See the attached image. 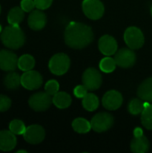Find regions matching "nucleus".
I'll use <instances>...</instances> for the list:
<instances>
[{
    "mask_svg": "<svg viewBox=\"0 0 152 153\" xmlns=\"http://www.w3.org/2000/svg\"><path fill=\"white\" fill-rule=\"evenodd\" d=\"M9 130L12 133H13L15 135H21V134H24V132L26 130V126H25L24 123L22 120L14 119V120L10 122Z\"/></svg>",
    "mask_w": 152,
    "mask_h": 153,
    "instance_id": "nucleus-28",
    "label": "nucleus"
},
{
    "mask_svg": "<svg viewBox=\"0 0 152 153\" xmlns=\"http://www.w3.org/2000/svg\"><path fill=\"white\" fill-rule=\"evenodd\" d=\"M73 129L78 134H87L91 129L90 122L83 117H77L72 123Z\"/></svg>",
    "mask_w": 152,
    "mask_h": 153,
    "instance_id": "nucleus-24",
    "label": "nucleus"
},
{
    "mask_svg": "<svg viewBox=\"0 0 152 153\" xmlns=\"http://www.w3.org/2000/svg\"><path fill=\"white\" fill-rule=\"evenodd\" d=\"M116 63L122 68L133 67L136 62V54L132 48H122L116 52Z\"/></svg>",
    "mask_w": 152,
    "mask_h": 153,
    "instance_id": "nucleus-10",
    "label": "nucleus"
},
{
    "mask_svg": "<svg viewBox=\"0 0 152 153\" xmlns=\"http://www.w3.org/2000/svg\"><path fill=\"white\" fill-rule=\"evenodd\" d=\"M82 11L91 20L100 19L105 12V7L100 0H83Z\"/></svg>",
    "mask_w": 152,
    "mask_h": 153,
    "instance_id": "nucleus-7",
    "label": "nucleus"
},
{
    "mask_svg": "<svg viewBox=\"0 0 152 153\" xmlns=\"http://www.w3.org/2000/svg\"><path fill=\"white\" fill-rule=\"evenodd\" d=\"M116 63L115 58H112L110 56H106L103 59H101L100 63H99V68L102 72L109 74L115 71L116 67Z\"/></svg>",
    "mask_w": 152,
    "mask_h": 153,
    "instance_id": "nucleus-26",
    "label": "nucleus"
},
{
    "mask_svg": "<svg viewBox=\"0 0 152 153\" xmlns=\"http://www.w3.org/2000/svg\"><path fill=\"white\" fill-rule=\"evenodd\" d=\"M0 13H1V6H0Z\"/></svg>",
    "mask_w": 152,
    "mask_h": 153,
    "instance_id": "nucleus-38",
    "label": "nucleus"
},
{
    "mask_svg": "<svg viewBox=\"0 0 152 153\" xmlns=\"http://www.w3.org/2000/svg\"><path fill=\"white\" fill-rule=\"evenodd\" d=\"M24 140L30 144H38L43 142L45 139V130L39 125H31L26 127L24 134H22Z\"/></svg>",
    "mask_w": 152,
    "mask_h": 153,
    "instance_id": "nucleus-11",
    "label": "nucleus"
},
{
    "mask_svg": "<svg viewBox=\"0 0 152 153\" xmlns=\"http://www.w3.org/2000/svg\"><path fill=\"white\" fill-rule=\"evenodd\" d=\"M16 143L17 140L13 133L10 130L0 131V151L10 152L15 148Z\"/></svg>",
    "mask_w": 152,
    "mask_h": 153,
    "instance_id": "nucleus-16",
    "label": "nucleus"
},
{
    "mask_svg": "<svg viewBox=\"0 0 152 153\" xmlns=\"http://www.w3.org/2000/svg\"><path fill=\"white\" fill-rule=\"evenodd\" d=\"M122 103L123 96L116 90L108 91L102 98V105L108 110H116L121 107Z\"/></svg>",
    "mask_w": 152,
    "mask_h": 153,
    "instance_id": "nucleus-12",
    "label": "nucleus"
},
{
    "mask_svg": "<svg viewBox=\"0 0 152 153\" xmlns=\"http://www.w3.org/2000/svg\"><path fill=\"white\" fill-rule=\"evenodd\" d=\"M137 95L143 101L152 102V77L143 81L137 90Z\"/></svg>",
    "mask_w": 152,
    "mask_h": 153,
    "instance_id": "nucleus-18",
    "label": "nucleus"
},
{
    "mask_svg": "<svg viewBox=\"0 0 152 153\" xmlns=\"http://www.w3.org/2000/svg\"><path fill=\"white\" fill-rule=\"evenodd\" d=\"M130 146L133 152L146 153L150 150V142L144 134L139 137L133 136Z\"/></svg>",
    "mask_w": 152,
    "mask_h": 153,
    "instance_id": "nucleus-17",
    "label": "nucleus"
},
{
    "mask_svg": "<svg viewBox=\"0 0 152 153\" xmlns=\"http://www.w3.org/2000/svg\"><path fill=\"white\" fill-rule=\"evenodd\" d=\"M12 105V100L9 97L0 94V112L7 111Z\"/></svg>",
    "mask_w": 152,
    "mask_h": 153,
    "instance_id": "nucleus-30",
    "label": "nucleus"
},
{
    "mask_svg": "<svg viewBox=\"0 0 152 153\" xmlns=\"http://www.w3.org/2000/svg\"><path fill=\"white\" fill-rule=\"evenodd\" d=\"M143 108H144V102L140 98L132 100L128 105V111L134 116L142 114Z\"/></svg>",
    "mask_w": 152,
    "mask_h": 153,
    "instance_id": "nucleus-27",
    "label": "nucleus"
},
{
    "mask_svg": "<svg viewBox=\"0 0 152 153\" xmlns=\"http://www.w3.org/2000/svg\"><path fill=\"white\" fill-rule=\"evenodd\" d=\"M99 106V98L93 93H87L82 98V107L90 112L95 111Z\"/></svg>",
    "mask_w": 152,
    "mask_h": 153,
    "instance_id": "nucleus-23",
    "label": "nucleus"
},
{
    "mask_svg": "<svg viewBox=\"0 0 152 153\" xmlns=\"http://www.w3.org/2000/svg\"><path fill=\"white\" fill-rule=\"evenodd\" d=\"M18 67V57L10 50H0V69L12 72Z\"/></svg>",
    "mask_w": 152,
    "mask_h": 153,
    "instance_id": "nucleus-13",
    "label": "nucleus"
},
{
    "mask_svg": "<svg viewBox=\"0 0 152 153\" xmlns=\"http://www.w3.org/2000/svg\"><path fill=\"white\" fill-rule=\"evenodd\" d=\"M99 48L103 55L110 56L117 51V41L110 35H104L99 40Z\"/></svg>",
    "mask_w": 152,
    "mask_h": 153,
    "instance_id": "nucleus-14",
    "label": "nucleus"
},
{
    "mask_svg": "<svg viewBox=\"0 0 152 153\" xmlns=\"http://www.w3.org/2000/svg\"><path fill=\"white\" fill-rule=\"evenodd\" d=\"M21 7L24 12H27V13L33 11V9L35 8L34 0H22L21 1Z\"/></svg>",
    "mask_w": 152,
    "mask_h": 153,
    "instance_id": "nucleus-31",
    "label": "nucleus"
},
{
    "mask_svg": "<svg viewBox=\"0 0 152 153\" xmlns=\"http://www.w3.org/2000/svg\"><path fill=\"white\" fill-rule=\"evenodd\" d=\"M0 39L3 44L11 49L22 48L25 42V34L19 25H9L2 30Z\"/></svg>",
    "mask_w": 152,
    "mask_h": 153,
    "instance_id": "nucleus-2",
    "label": "nucleus"
},
{
    "mask_svg": "<svg viewBox=\"0 0 152 153\" xmlns=\"http://www.w3.org/2000/svg\"><path fill=\"white\" fill-rule=\"evenodd\" d=\"M28 102L30 108L37 112H43L47 110L53 103L51 95H49L46 91H40L31 95Z\"/></svg>",
    "mask_w": 152,
    "mask_h": 153,
    "instance_id": "nucleus-5",
    "label": "nucleus"
},
{
    "mask_svg": "<svg viewBox=\"0 0 152 153\" xmlns=\"http://www.w3.org/2000/svg\"><path fill=\"white\" fill-rule=\"evenodd\" d=\"M4 84L8 90H16L22 85L21 82V75L13 71L10 72L5 75L4 79Z\"/></svg>",
    "mask_w": 152,
    "mask_h": 153,
    "instance_id": "nucleus-22",
    "label": "nucleus"
},
{
    "mask_svg": "<svg viewBox=\"0 0 152 153\" xmlns=\"http://www.w3.org/2000/svg\"><path fill=\"white\" fill-rule=\"evenodd\" d=\"M151 16H152V6H151Z\"/></svg>",
    "mask_w": 152,
    "mask_h": 153,
    "instance_id": "nucleus-36",
    "label": "nucleus"
},
{
    "mask_svg": "<svg viewBox=\"0 0 152 153\" xmlns=\"http://www.w3.org/2000/svg\"><path fill=\"white\" fill-rule=\"evenodd\" d=\"M35 7L39 10H46L50 7L53 0H34Z\"/></svg>",
    "mask_w": 152,
    "mask_h": 153,
    "instance_id": "nucleus-32",
    "label": "nucleus"
},
{
    "mask_svg": "<svg viewBox=\"0 0 152 153\" xmlns=\"http://www.w3.org/2000/svg\"><path fill=\"white\" fill-rule=\"evenodd\" d=\"M94 39V33L90 26L73 22L65 30V42L74 49H82L89 46Z\"/></svg>",
    "mask_w": 152,
    "mask_h": 153,
    "instance_id": "nucleus-1",
    "label": "nucleus"
},
{
    "mask_svg": "<svg viewBox=\"0 0 152 153\" xmlns=\"http://www.w3.org/2000/svg\"><path fill=\"white\" fill-rule=\"evenodd\" d=\"M28 24L33 30H40L47 24V16L39 9L33 10L28 17Z\"/></svg>",
    "mask_w": 152,
    "mask_h": 153,
    "instance_id": "nucleus-15",
    "label": "nucleus"
},
{
    "mask_svg": "<svg viewBox=\"0 0 152 153\" xmlns=\"http://www.w3.org/2000/svg\"><path fill=\"white\" fill-rule=\"evenodd\" d=\"M24 19V11L20 6L12 8L7 15V22L11 25H19Z\"/></svg>",
    "mask_w": 152,
    "mask_h": 153,
    "instance_id": "nucleus-20",
    "label": "nucleus"
},
{
    "mask_svg": "<svg viewBox=\"0 0 152 153\" xmlns=\"http://www.w3.org/2000/svg\"><path fill=\"white\" fill-rule=\"evenodd\" d=\"M21 82L23 88L33 91L39 89L42 85L43 78L39 72L30 70L24 72V74L21 75Z\"/></svg>",
    "mask_w": 152,
    "mask_h": 153,
    "instance_id": "nucleus-9",
    "label": "nucleus"
},
{
    "mask_svg": "<svg viewBox=\"0 0 152 153\" xmlns=\"http://www.w3.org/2000/svg\"><path fill=\"white\" fill-rule=\"evenodd\" d=\"M82 84L88 91H96L102 84V76L99 70L93 67L86 69L82 74Z\"/></svg>",
    "mask_w": 152,
    "mask_h": 153,
    "instance_id": "nucleus-8",
    "label": "nucleus"
},
{
    "mask_svg": "<svg viewBox=\"0 0 152 153\" xmlns=\"http://www.w3.org/2000/svg\"><path fill=\"white\" fill-rule=\"evenodd\" d=\"M35 66V59L32 56L29 54L22 55L18 58V67L20 70L26 72L32 70Z\"/></svg>",
    "mask_w": 152,
    "mask_h": 153,
    "instance_id": "nucleus-25",
    "label": "nucleus"
},
{
    "mask_svg": "<svg viewBox=\"0 0 152 153\" xmlns=\"http://www.w3.org/2000/svg\"><path fill=\"white\" fill-rule=\"evenodd\" d=\"M70 64V58L66 54L57 53L50 58L48 68L52 74L56 75H63L69 70Z\"/></svg>",
    "mask_w": 152,
    "mask_h": 153,
    "instance_id": "nucleus-3",
    "label": "nucleus"
},
{
    "mask_svg": "<svg viewBox=\"0 0 152 153\" xmlns=\"http://www.w3.org/2000/svg\"><path fill=\"white\" fill-rule=\"evenodd\" d=\"M21 152L27 153V151H24V150H20V151H18V152H17V153H21Z\"/></svg>",
    "mask_w": 152,
    "mask_h": 153,
    "instance_id": "nucleus-35",
    "label": "nucleus"
},
{
    "mask_svg": "<svg viewBox=\"0 0 152 153\" xmlns=\"http://www.w3.org/2000/svg\"><path fill=\"white\" fill-rule=\"evenodd\" d=\"M59 91V83L56 80H49L45 84V91L49 95L53 96Z\"/></svg>",
    "mask_w": 152,
    "mask_h": 153,
    "instance_id": "nucleus-29",
    "label": "nucleus"
},
{
    "mask_svg": "<svg viewBox=\"0 0 152 153\" xmlns=\"http://www.w3.org/2000/svg\"><path fill=\"white\" fill-rule=\"evenodd\" d=\"M124 39L125 44L133 50L141 48L145 41L142 31L139 28L134 26L129 27L125 30Z\"/></svg>",
    "mask_w": 152,
    "mask_h": 153,
    "instance_id": "nucleus-4",
    "label": "nucleus"
},
{
    "mask_svg": "<svg viewBox=\"0 0 152 153\" xmlns=\"http://www.w3.org/2000/svg\"><path fill=\"white\" fill-rule=\"evenodd\" d=\"M52 101L56 108L60 109H65L70 107L72 103V98L68 93L65 91H58L55 95H53Z\"/></svg>",
    "mask_w": 152,
    "mask_h": 153,
    "instance_id": "nucleus-19",
    "label": "nucleus"
},
{
    "mask_svg": "<svg viewBox=\"0 0 152 153\" xmlns=\"http://www.w3.org/2000/svg\"><path fill=\"white\" fill-rule=\"evenodd\" d=\"M142 135H143V130L141 127H136L133 130V136L134 137H139V136H142Z\"/></svg>",
    "mask_w": 152,
    "mask_h": 153,
    "instance_id": "nucleus-34",
    "label": "nucleus"
},
{
    "mask_svg": "<svg viewBox=\"0 0 152 153\" xmlns=\"http://www.w3.org/2000/svg\"><path fill=\"white\" fill-rule=\"evenodd\" d=\"M0 31H2V27L0 26Z\"/></svg>",
    "mask_w": 152,
    "mask_h": 153,
    "instance_id": "nucleus-37",
    "label": "nucleus"
},
{
    "mask_svg": "<svg viewBox=\"0 0 152 153\" xmlns=\"http://www.w3.org/2000/svg\"><path fill=\"white\" fill-rule=\"evenodd\" d=\"M88 93V89L82 84V85H77L73 90V94L76 98L82 99L86 94Z\"/></svg>",
    "mask_w": 152,
    "mask_h": 153,
    "instance_id": "nucleus-33",
    "label": "nucleus"
},
{
    "mask_svg": "<svg viewBox=\"0 0 152 153\" xmlns=\"http://www.w3.org/2000/svg\"><path fill=\"white\" fill-rule=\"evenodd\" d=\"M142 124L148 129L152 130V104L151 102L144 101V108L142 112Z\"/></svg>",
    "mask_w": 152,
    "mask_h": 153,
    "instance_id": "nucleus-21",
    "label": "nucleus"
},
{
    "mask_svg": "<svg viewBox=\"0 0 152 153\" xmlns=\"http://www.w3.org/2000/svg\"><path fill=\"white\" fill-rule=\"evenodd\" d=\"M114 117L108 112H101L95 115L91 121V129L97 133H104L109 130L114 125Z\"/></svg>",
    "mask_w": 152,
    "mask_h": 153,
    "instance_id": "nucleus-6",
    "label": "nucleus"
}]
</instances>
